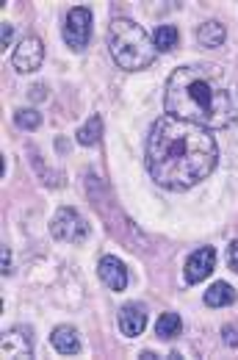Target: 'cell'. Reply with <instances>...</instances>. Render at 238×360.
Instances as JSON below:
<instances>
[{
  "instance_id": "obj_21",
  "label": "cell",
  "mask_w": 238,
  "mask_h": 360,
  "mask_svg": "<svg viewBox=\"0 0 238 360\" xmlns=\"http://www.w3.org/2000/svg\"><path fill=\"white\" fill-rule=\"evenodd\" d=\"M11 42H14V25L11 22H3V42L0 45L6 50V47H11Z\"/></svg>"
},
{
  "instance_id": "obj_4",
  "label": "cell",
  "mask_w": 238,
  "mask_h": 360,
  "mask_svg": "<svg viewBox=\"0 0 238 360\" xmlns=\"http://www.w3.org/2000/svg\"><path fill=\"white\" fill-rule=\"evenodd\" d=\"M92 28H95V17L86 6H75L67 11V20H64V42L70 50L81 53L84 47L92 42Z\"/></svg>"
},
{
  "instance_id": "obj_8",
  "label": "cell",
  "mask_w": 238,
  "mask_h": 360,
  "mask_svg": "<svg viewBox=\"0 0 238 360\" xmlns=\"http://www.w3.org/2000/svg\"><path fill=\"white\" fill-rule=\"evenodd\" d=\"M97 274H100V280H103L111 291H125L128 283H131L128 266H125L117 255H103L100 264H97Z\"/></svg>"
},
{
  "instance_id": "obj_17",
  "label": "cell",
  "mask_w": 238,
  "mask_h": 360,
  "mask_svg": "<svg viewBox=\"0 0 238 360\" xmlns=\"http://www.w3.org/2000/svg\"><path fill=\"white\" fill-rule=\"evenodd\" d=\"M14 125L22 128V131H37V128L42 125V114H39L37 108H20V111L14 114Z\"/></svg>"
},
{
  "instance_id": "obj_15",
  "label": "cell",
  "mask_w": 238,
  "mask_h": 360,
  "mask_svg": "<svg viewBox=\"0 0 238 360\" xmlns=\"http://www.w3.org/2000/svg\"><path fill=\"white\" fill-rule=\"evenodd\" d=\"M180 42V34H178V28L175 25H158L155 31H152V45L158 53H166V50H175Z\"/></svg>"
},
{
  "instance_id": "obj_16",
  "label": "cell",
  "mask_w": 238,
  "mask_h": 360,
  "mask_svg": "<svg viewBox=\"0 0 238 360\" xmlns=\"http://www.w3.org/2000/svg\"><path fill=\"white\" fill-rule=\"evenodd\" d=\"M100 136H103V117H100V114H92L89 122L81 125V131H78V144L95 147L97 141H100Z\"/></svg>"
},
{
  "instance_id": "obj_10",
  "label": "cell",
  "mask_w": 238,
  "mask_h": 360,
  "mask_svg": "<svg viewBox=\"0 0 238 360\" xmlns=\"http://www.w3.org/2000/svg\"><path fill=\"white\" fill-rule=\"evenodd\" d=\"M147 327V311L139 302H128L119 308V330L128 338H139Z\"/></svg>"
},
{
  "instance_id": "obj_6",
  "label": "cell",
  "mask_w": 238,
  "mask_h": 360,
  "mask_svg": "<svg viewBox=\"0 0 238 360\" xmlns=\"http://www.w3.org/2000/svg\"><path fill=\"white\" fill-rule=\"evenodd\" d=\"M42 61H45V45H42L39 37H25L20 45L14 47V53H11V64L22 75L37 72L42 67Z\"/></svg>"
},
{
  "instance_id": "obj_1",
  "label": "cell",
  "mask_w": 238,
  "mask_h": 360,
  "mask_svg": "<svg viewBox=\"0 0 238 360\" xmlns=\"http://www.w3.org/2000/svg\"><path fill=\"white\" fill-rule=\"evenodd\" d=\"M219 161L216 136L178 117H161L147 136V172L164 188L186 191L205 180Z\"/></svg>"
},
{
  "instance_id": "obj_11",
  "label": "cell",
  "mask_w": 238,
  "mask_h": 360,
  "mask_svg": "<svg viewBox=\"0 0 238 360\" xmlns=\"http://www.w3.org/2000/svg\"><path fill=\"white\" fill-rule=\"evenodd\" d=\"M50 344H53V349L61 352V355H78V352H81V335H78V330L70 327V324L55 327V330L50 333Z\"/></svg>"
},
{
  "instance_id": "obj_7",
  "label": "cell",
  "mask_w": 238,
  "mask_h": 360,
  "mask_svg": "<svg viewBox=\"0 0 238 360\" xmlns=\"http://www.w3.org/2000/svg\"><path fill=\"white\" fill-rule=\"evenodd\" d=\"M0 352H3V358H34V335H31V327H25V324L8 327L3 333Z\"/></svg>"
},
{
  "instance_id": "obj_14",
  "label": "cell",
  "mask_w": 238,
  "mask_h": 360,
  "mask_svg": "<svg viewBox=\"0 0 238 360\" xmlns=\"http://www.w3.org/2000/svg\"><path fill=\"white\" fill-rule=\"evenodd\" d=\"M180 330H183V319L178 314H161L158 316V321H155V335L161 338V341H169V338H178L180 335Z\"/></svg>"
},
{
  "instance_id": "obj_9",
  "label": "cell",
  "mask_w": 238,
  "mask_h": 360,
  "mask_svg": "<svg viewBox=\"0 0 238 360\" xmlns=\"http://www.w3.org/2000/svg\"><path fill=\"white\" fill-rule=\"evenodd\" d=\"M216 269V247H199L186 261V283L197 285Z\"/></svg>"
},
{
  "instance_id": "obj_3",
  "label": "cell",
  "mask_w": 238,
  "mask_h": 360,
  "mask_svg": "<svg viewBox=\"0 0 238 360\" xmlns=\"http://www.w3.org/2000/svg\"><path fill=\"white\" fill-rule=\"evenodd\" d=\"M108 50H111V58L128 72L147 70L158 56L152 37L128 17H117L108 25Z\"/></svg>"
},
{
  "instance_id": "obj_20",
  "label": "cell",
  "mask_w": 238,
  "mask_h": 360,
  "mask_svg": "<svg viewBox=\"0 0 238 360\" xmlns=\"http://www.w3.org/2000/svg\"><path fill=\"white\" fill-rule=\"evenodd\" d=\"M227 266H230V271L238 274V238L230 244V250H227Z\"/></svg>"
},
{
  "instance_id": "obj_22",
  "label": "cell",
  "mask_w": 238,
  "mask_h": 360,
  "mask_svg": "<svg viewBox=\"0 0 238 360\" xmlns=\"http://www.w3.org/2000/svg\"><path fill=\"white\" fill-rule=\"evenodd\" d=\"M3 274H11V250L3 247Z\"/></svg>"
},
{
  "instance_id": "obj_19",
  "label": "cell",
  "mask_w": 238,
  "mask_h": 360,
  "mask_svg": "<svg viewBox=\"0 0 238 360\" xmlns=\"http://www.w3.org/2000/svg\"><path fill=\"white\" fill-rule=\"evenodd\" d=\"M28 97H31L34 103H42V100L48 97V86H42V84H34V86L28 89Z\"/></svg>"
},
{
  "instance_id": "obj_18",
  "label": "cell",
  "mask_w": 238,
  "mask_h": 360,
  "mask_svg": "<svg viewBox=\"0 0 238 360\" xmlns=\"http://www.w3.org/2000/svg\"><path fill=\"white\" fill-rule=\"evenodd\" d=\"M222 335H225V347L238 349V330H236V327H230V324H227V327L222 330Z\"/></svg>"
},
{
  "instance_id": "obj_12",
  "label": "cell",
  "mask_w": 238,
  "mask_h": 360,
  "mask_svg": "<svg viewBox=\"0 0 238 360\" xmlns=\"http://www.w3.org/2000/svg\"><path fill=\"white\" fill-rule=\"evenodd\" d=\"M205 305L208 308H227V305H233L238 300V294H236V288L230 285V283H225V280H216L208 291H205Z\"/></svg>"
},
{
  "instance_id": "obj_2",
  "label": "cell",
  "mask_w": 238,
  "mask_h": 360,
  "mask_svg": "<svg viewBox=\"0 0 238 360\" xmlns=\"http://www.w3.org/2000/svg\"><path fill=\"white\" fill-rule=\"evenodd\" d=\"M166 114L208 131L230 128L238 120V91L230 78L211 64L178 67L166 84Z\"/></svg>"
},
{
  "instance_id": "obj_5",
  "label": "cell",
  "mask_w": 238,
  "mask_h": 360,
  "mask_svg": "<svg viewBox=\"0 0 238 360\" xmlns=\"http://www.w3.org/2000/svg\"><path fill=\"white\" fill-rule=\"evenodd\" d=\"M50 233L55 241H64V244H81L86 236H89V225L81 219L78 211L72 208H58L50 219Z\"/></svg>"
},
{
  "instance_id": "obj_13",
  "label": "cell",
  "mask_w": 238,
  "mask_h": 360,
  "mask_svg": "<svg viewBox=\"0 0 238 360\" xmlns=\"http://www.w3.org/2000/svg\"><path fill=\"white\" fill-rule=\"evenodd\" d=\"M225 39H227V28H225L219 20H208V22H202L199 31H197V42L202 47H222Z\"/></svg>"
}]
</instances>
